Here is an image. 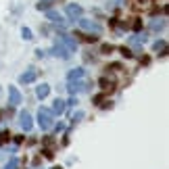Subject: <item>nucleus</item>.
Returning <instances> with one entry per match:
<instances>
[{
    "instance_id": "obj_1",
    "label": "nucleus",
    "mask_w": 169,
    "mask_h": 169,
    "mask_svg": "<svg viewBox=\"0 0 169 169\" xmlns=\"http://www.w3.org/2000/svg\"><path fill=\"white\" fill-rule=\"evenodd\" d=\"M40 125H42L44 130H48V127L52 125V115H50V111L40 109Z\"/></svg>"
},
{
    "instance_id": "obj_2",
    "label": "nucleus",
    "mask_w": 169,
    "mask_h": 169,
    "mask_svg": "<svg viewBox=\"0 0 169 169\" xmlns=\"http://www.w3.org/2000/svg\"><path fill=\"white\" fill-rule=\"evenodd\" d=\"M79 25H82V27H86V29H92V32H100V27L96 25V23L88 21V19H79Z\"/></svg>"
},
{
    "instance_id": "obj_3",
    "label": "nucleus",
    "mask_w": 169,
    "mask_h": 169,
    "mask_svg": "<svg viewBox=\"0 0 169 169\" xmlns=\"http://www.w3.org/2000/svg\"><path fill=\"white\" fill-rule=\"evenodd\" d=\"M67 15H71V17H79V15H82V9H79L77 4H69V6H67Z\"/></svg>"
},
{
    "instance_id": "obj_4",
    "label": "nucleus",
    "mask_w": 169,
    "mask_h": 169,
    "mask_svg": "<svg viewBox=\"0 0 169 169\" xmlns=\"http://www.w3.org/2000/svg\"><path fill=\"white\" fill-rule=\"evenodd\" d=\"M34 79H36V71H34V69H29L27 73H23V75H21V82H23V84H27V82H34Z\"/></svg>"
},
{
    "instance_id": "obj_5",
    "label": "nucleus",
    "mask_w": 169,
    "mask_h": 169,
    "mask_svg": "<svg viewBox=\"0 0 169 169\" xmlns=\"http://www.w3.org/2000/svg\"><path fill=\"white\" fill-rule=\"evenodd\" d=\"M21 125L25 127V130H29V127H32V119H29V115H27V113H23V115H21Z\"/></svg>"
},
{
    "instance_id": "obj_6",
    "label": "nucleus",
    "mask_w": 169,
    "mask_h": 169,
    "mask_svg": "<svg viewBox=\"0 0 169 169\" xmlns=\"http://www.w3.org/2000/svg\"><path fill=\"white\" fill-rule=\"evenodd\" d=\"M9 92H11V102H13V105H17V102L21 100V96H19V92H17V88H11Z\"/></svg>"
},
{
    "instance_id": "obj_7",
    "label": "nucleus",
    "mask_w": 169,
    "mask_h": 169,
    "mask_svg": "<svg viewBox=\"0 0 169 169\" xmlns=\"http://www.w3.org/2000/svg\"><path fill=\"white\" fill-rule=\"evenodd\" d=\"M163 25H165V21H153V23H150V27H153L155 32H157V29H163Z\"/></svg>"
},
{
    "instance_id": "obj_8",
    "label": "nucleus",
    "mask_w": 169,
    "mask_h": 169,
    "mask_svg": "<svg viewBox=\"0 0 169 169\" xmlns=\"http://www.w3.org/2000/svg\"><path fill=\"white\" fill-rule=\"evenodd\" d=\"M61 40H63V42H65V44H67V46L71 48V50H73V48H75V42H73V40H71V38H67V36H63Z\"/></svg>"
},
{
    "instance_id": "obj_9",
    "label": "nucleus",
    "mask_w": 169,
    "mask_h": 169,
    "mask_svg": "<svg viewBox=\"0 0 169 169\" xmlns=\"http://www.w3.org/2000/svg\"><path fill=\"white\" fill-rule=\"evenodd\" d=\"M46 94H48V86H40V88H38V96H40V98H44Z\"/></svg>"
},
{
    "instance_id": "obj_10",
    "label": "nucleus",
    "mask_w": 169,
    "mask_h": 169,
    "mask_svg": "<svg viewBox=\"0 0 169 169\" xmlns=\"http://www.w3.org/2000/svg\"><path fill=\"white\" fill-rule=\"evenodd\" d=\"M82 75H84V71H82V69H77V71H71V73H69V77H71V79H75V77H82Z\"/></svg>"
},
{
    "instance_id": "obj_11",
    "label": "nucleus",
    "mask_w": 169,
    "mask_h": 169,
    "mask_svg": "<svg viewBox=\"0 0 169 169\" xmlns=\"http://www.w3.org/2000/svg\"><path fill=\"white\" fill-rule=\"evenodd\" d=\"M63 109H65V102H63V100H57V102H54V111H57V113H61Z\"/></svg>"
},
{
    "instance_id": "obj_12",
    "label": "nucleus",
    "mask_w": 169,
    "mask_h": 169,
    "mask_svg": "<svg viewBox=\"0 0 169 169\" xmlns=\"http://www.w3.org/2000/svg\"><path fill=\"white\" fill-rule=\"evenodd\" d=\"M23 36H25V38L29 40V38H32V32H29V29H23Z\"/></svg>"
},
{
    "instance_id": "obj_13",
    "label": "nucleus",
    "mask_w": 169,
    "mask_h": 169,
    "mask_svg": "<svg viewBox=\"0 0 169 169\" xmlns=\"http://www.w3.org/2000/svg\"><path fill=\"white\" fill-rule=\"evenodd\" d=\"M142 2H144V0H142Z\"/></svg>"
}]
</instances>
